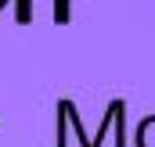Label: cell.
I'll return each mask as SVG.
<instances>
[{"mask_svg": "<svg viewBox=\"0 0 155 147\" xmlns=\"http://www.w3.org/2000/svg\"><path fill=\"white\" fill-rule=\"evenodd\" d=\"M141 147H155V118L144 122V129H141Z\"/></svg>", "mask_w": 155, "mask_h": 147, "instance_id": "6da1fadb", "label": "cell"}]
</instances>
